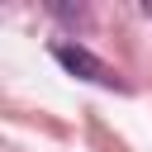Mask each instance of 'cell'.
Listing matches in <instances>:
<instances>
[{
    "label": "cell",
    "instance_id": "1",
    "mask_svg": "<svg viewBox=\"0 0 152 152\" xmlns=\"http://www.w3.org/2000/svg\"><path fill=\"white\" fill-rule=\"evenodd\" d=\"M52 57H57V66L62 71H71V76H81V81H95V86H114V71L95 57V52H86V48H71V43H57L52 48Z\"/></svg>",
    "mask_w": 152,
    "mask_h": 152
}]
</instances>
